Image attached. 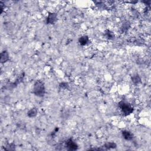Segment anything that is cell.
<instances>
[{
  "label": "cell",
  "mask_w": 151,
  "mask_h": 151,
  "mask_svg": "<svg viewBox=\"0 0 151 151\" xmlns=\"http://www.w3.org/2000/svg\"><path fill=\"white\" fill-rule=\"evenodd\" d=\"M45 93L44 83L41 80H37L34 83L33 87V93L38 97H43Z\"/></svg>",
  "instance_id": "1"
},
{
  "label": "cell",
  "mask_w": 151,
  "mask_h": 151,
  "mask_svg": "<svg viewBox=\"0 0 151 151\" xmlns=\"http://www.w3.org/2000/svg\"><path fill=\"white\" fill-rule=\"evenodd\" d=\"M119 107L125 116L129 115L133 112V108L129 103L124 101H121L119 103Z\"/></svg>",
  "instance_id": "2"
},
{
  "label": "cell",
  "mask_w": 151,
  "mask_h": 151,
  "mask_svg": "<svg viewBox=\"0 0 151 151\" xmlns=\"http://www.w3.org/2000/svg\"><path fill=\"white\" fill-rule=\"evenodd\" d=\"M57 15L54 12H49L48 16L46 18L47 24H54L57 21Z\"/></svg>",
  "instance_id": "3"
},
{
  "label": "cell",
  "mask_w": 151,
  "mask_h": 151,
  "mask_svg": "<svg viewBox=\"0 0 151 151\" xmlns=\"http://www.w3.org/2000/svg\"><path fill=\"white\" fill-rule=\"evenodd\" d=\"M66 147L69 151H75L78 149V145L72 139H69L66 142Z\"/></svg>",
  "instance_id": "4"
},
{
  "label": "cell",
  "mask_w": 151,
  "mask_h": 151,
  "mask_svg": "<svg viewBox=\"0 0 151 151\" xmlns=\"http://www.w3.org/2000/svg\"><path fill=\"white\" fill-rule=\"evenodd\" d=\"M9 54L6 51V50H4V51L1 52V63H4L7 62L9 60Z\"/></svg>",
  "instance_id": "5"
},
{
  "label": "cell",
  "mask_w": 151,
  "mask_h": 151,
  "mask_svg": "<svg viewBox=\"0 0 151 151\" xmlns=\"http://www.w3.org/2000/svg\"><path fill=\"white\" fill-rule=\"evenodd\" d=\"M122 136L123 138L126 141H130L133 139V135L132 134L131 132L127 130H123L122 131Z\"/></svg>",
  "instance_id": "6"
},
{
  "label": "cell",
  "mask_w": 151,
  "mask_h": 151,
  "mask_svg": "<svg viewBox=\"0 0 151 151\" xmlns=\"http://www.w3.org/2000/svg\"><path fill=\"white\" fill-rule=\"evenodd\" d=\"M89 42V37L87 36H84L82 37H80L78 38V42L80 45H85L87 44L88 42Z\"/></svg>",
  "instance_id": "7"
},
{
  "label": "cell",
  "mask_w": 151,
  "mask_h": 151,
  "mask_svg": "<svg viewBox=\"0 0 151 151\" xmlns=\"http://www.w3.org/2000/svg\"><path fill=\"white\" fill-rule=\"evenodd\" d=\"M37 112L38 111L37 109L35 108L31 109L30 111H28V112H27V115L28 117H34L36 116V115L37 114Z\"/></svg>",
  "instance_id": "8"
},
{
  "label": "cell",
  "mask_w": 151,
  "mask_h": 151,
  "mask_svg": "<svg viewBox=\"0 0 151 151\" xmlns=\"http://www.w3.org/2000/svg\"><path fill=\"white\" fill-rule=\"evenodd\" d=\"M105 36L107 38L109 39V40H112V39L114 38V35L113 33V32H112L111 31L109 30H107L105 31Z\"/></svg>",
  "instance_id": "9"
},
{
  "label": "cell",
  "mask_w": 151,
  "mask_h": 151,
  "mask_svg": "<svg viewBox=\"0 0 151 151\" xmlns=\"http://www.w3.org/2000/svg\"><path fill=\"white\" fill-rule=\"evenodd\" d=\"M116 146L117 145L114 142H107L105 144V147L106 149H114L116 148Z\"/></svg>",
  "instance_id": "10"
},
{
  "label": "cell",
  "mask_w": 151,
  "mask_h": 151,
  "mask_svg": "<svg viewBox=\"0 0 151 151\" xmlns=\"http://www.w3.org/2000/svg\"><path fill=\"white\" fill-rule=\"evenodd\" d=\"M132 80L135 84H138V83L141 82V77H139V76L138 75H134L133 76H132Z\"/></svg>",
  "instance_id": "11"
},
{
  "label": "cell",
  "mask_w": 151,
  "mask_h": 151,
  "mask_svg": "<svg viewBox=\"0 0 151 151\" xmlns=\"http://www.w3.org/2000/svg\"><path fill=\"white\" fill-rule=\"evenodd\" d=\"M5 149L8 151L14 150V149H15V145L14 144H9L8 145H7V146H6Z\"/></svg>",
  "instance_id": "12"
},
{
  "label": "cell",
  "mask_w": 151,
  "mask_h": 151,
  "mask_svg": "<svg viewBox=\"0 0 151 151\" xmlns=\"http://www.w3.org/2000/svg\"><path fill=\"white\" fill-rule=\"evenodd\" d=\"M68 84H67V83H65V82H62L60 84V87L61 88H62V89H67V87H68Z\"/></svg>",
  "instance_id": "13"
},
{
  "label": "cell",
  "mask_w": 151,
  "mask_h": 151,
  "mask_svg": "<svg viewBox=\"0 0 151 151\" xmlns=\"http://www.w3.org/2000/svg\"><path fill=\"white\" fill-rule=\"evenodd\" d=\"M129 27V23L124 24L123 25V27H122V30L125 31V30H127L128 29Z\"/></svg>",
  "instance_id": "14"
},
{
  "label": "cell",
  "mask_w": 151,
  "mask_h": 151,
  "mask_svg": "<svg viewBox=\"0 0 151 151\" xmlns=\"http://www.w3.org/2000/svg\"><path fill=\"white\" fill-rule=\"evenodd\" d=\"M4 4L2 2H0V7H1V13L3 11V9H4Z\"/></svg>",
  "instance_id": "15"
}]
</instances>
